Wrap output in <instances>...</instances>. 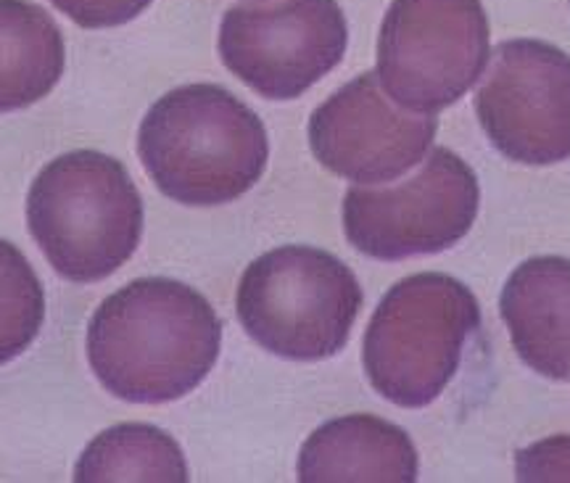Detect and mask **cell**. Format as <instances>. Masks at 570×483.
<instances>
[{
    "mask_svg": "<svg viewBox=\"0 0 570 483\" xmlns=\"http://www.w3.org/2000/svg\"><path fill=\"white\" fill-rule=\"evenodd\" d=\"M475 114L499 154L531 167L570 159V56L544 40H508L475 93Z\"/></svg>",
    "mask_w": 570,
    "mask_h": 483,
    "instance_id": "cell-9",
    "label": "cell"
},
{
    "mask_svg": "<svg viewBox=\"0 0 570 483\" xmlns=\"http://www.w3.org/2000/svg\"><path fill=\"white\" fill-rule=\"evenodd\" d=\"M479 177L468 161L449 148H433L402 186L346 190L344 233L365 257H428L460 244L479 217Z\"/></svg>",
    "mask_w": 570,
    "mask_h": 483,
    "instance_id": "cell-7",
    "label": "cell"
},
{
    "mask_svg": "<svg viewBox=\"0 0 570 483\" xmlns=\"http://www.w3.org/2000/svg\"><path fill=\"white\" fill-rule=\"evenodd\" d=\"M420 463L412 438L399 425L375 415H344L306 438L298 452V481L412 483Z\"/></svg>",
    "mask_w": 570,
    "mask_h": 483,
    "instance_id": "cell-12",
    "label": "cell"
},
{
    "mask_svg": "<svg viewBox=\"0 0 570 483\" xmlns=\"http://www.w3.org/2000/svg\"><path fill=\"white\" fill-rule=\"evenodd\" d=\"M51 3L85 30H106L138 19L154 0H51Z\"/></svg>",
    "mask_w": 570,
    "mask_h": 483,
    "instance_id": "cell-17",
    "label": "cell"
},
{
    "mask_svg": "<svg viewBox=\"0 0 570 483\" xmlns=\"http://www.w3.org/2000/svg\"><path fill=\"white\" fill-rule=\"evenodd\" d=\"M154 186L185 206L246 196L265 175L269 138L254 109L219 85H185L161 96L138 135Z\"/></svg>",
    "mask_w": 570,
    "mask_h": 483,
    "instance_id": "cell-2",
    "label": "cell"
},
{
    "mask_svg": "<svg viewBox=\"0 0 570 483\" xmlns=\"http://www.w3.org/2000/svg\"><path fill=\"white\" fill-rule=\"evenodd\" d=\"M439 122L399 106L375 72H365L320 103L309 117V146L333 175L391 183L425 159Z\"/></svg>",
    "mask_w": 570,
    "mask_h": 483,
    "instance_id": "cell-10",
    "label": "cell"
},
{
    "mask_svg": "<svg viewBox=\"0 0 570 483\" xmlns=\"http://www.w3.org/2000/svg\"><path fill=\"white\" fill-rule=\"evenodd\" d=\"M479 328L481 304L462 280L444 273L399 280L381 298L362 341L370 386L396 407H428L454 381Z\"/></svg>",
    "mask_w": 570,
    "mask_h": 483,
    "instance_id": "cell-4",
    "label": "cell"
},
{
    "mask_svg": "<svg viewBox=\"0 0 570 483\" xmlns=\"http://www.w3.org/2000/svg\"><path fill=\"white\" fill-rule=\"evenodd\" d=\"M518 481H570V436H550L525 446L515 457Z\"/></svg>",
    "mask_w": 570,
    "mask_h": 483,
    "instance_id": "cell-16",
    "label": "cell"
},
{
    "mask_svg": "<svg viewBox=\"0 0 570 483\" xmlns=\"http://www.w3.org/2000/svg\"><path fill=\"white\" fill-rule=\"evenodd\" d=\"M188 463L169 433L146 423H122L104 431L85 446L75 481H159L185 483Z\"/></svg>",
    "mask_w": 570,
    "mask_h": 483,
    "instance_id": "cell-14",
    "label": "cell"
},
{
    "mask_svg": "<svg viewBox=\"0 0 570 483\" xmlns=\"http://www.w3.org/2000/svg\"><path fill=\"white\" fill-rule=\"evenodd\" d=\"M362 302L356 275L331 252L281 246L246 267L235 309L262 349L291 362H320L348 344Z\"/></svg>",
    "mask_w": 570,
    "mask_h": 483,
    "instance_id": "cell-5",
    "label": "cell"
},
{
    "mask_svg": "<svg viewBox=\"0 0 570 483\" xmlns=\"http://www.w3.org/2000/svg\"><path fill=\"white\" fill-rule=\"evenodd\" d=\"M63 34L30 0H0V114L27 109L59 85Z\"/></svg>",
    "mask_w": 570,
    "mask_h": 483,
    "instance_id": "cell-13",
    "label": "cell"
},
{
    "mask_svg": "<svg viewBox=\"0 0 570 483\" xmlns=\"http://www.w3.org/2000/svg\"><path fill=\"white\" fill-rule=\"evenodd\" d=\"M142 198L119 159L101 151H71L48 161L27 196L35 244L61 278L101 283L140 244Z\"/></svg>",
    "mask_w": 570,
    "mask_h": 483,
    "instance_id": "cell-3",
    "label": "cell"
},
{
    "mask_svg": "<svg viewBox=\"0 0 570 483\" xmlns=\"http://www.w3.org/2000/svg\"><path fill=\"white\" fill-rule=\"evenodd\" d=\"M491 59L481 0H394L377 34V80L399 106L439 114L479 82Z\"/></svg>",
    "mask_w": 570,
    "mask_h": 483,
    "instance_id": "cell-6",
    "label": "cell"
},
{
    "mask_svg": "<svg viewBox=\"0 0 570 483\" xmlns=\"http://www.w3.org/2000/svg\"><path fill=\"white\" fill-rule=\"evenodd\" d=\"M46 319V294L30 259L0 238V365L32 346Z\"/></svg>",
    "mask_w": 570,
    "mask_h": 483,
    "instance_id": "cell-15",
    "label": "cell"
},
{
    "mask_svg": "<svg viewBox=\"0 0 570 483\" xmlns=\"http://www.w3.org/2000/svg\"><path fill=\"white\" fill-rule=\"evenodd\" d=\"M518 357L550 381H570V259L533 257L499 298Z\"/></svg>",
    "mask_w": 570,
    "mask_h": 483,
    "instance_id": "cell-11",
    "label": "cell"
},
{
    "mask_svg": "<svg viewBox=\"0 0 570 483\" xmlns=\"http://www.w3.org/2000/svg\"><path fill=\"white\" fill-rule=\"evenodd\" d=\"M346 17L336 0L240 3L219 24V59L269 101H291L338 67Z\"/></svg>",
    "mask_w": 570,
    "mask_h": 483,
    "instance_id": "cell-8",
    "label": "cell"
},
{
    "mask_svg": "<svg viewBox=\"0 0 570 483\" xmlns=\"http://www.w3.org/2000/svg\"><path fill=\"white\" fill-rule=\"evenodd\" d=\"M223 323L206 296L180 280L142 278L114 290L88 323L90 371L117 400H183L214 371Z\"/></svg>",
    "mask_w": 570,
    "mask_h": 483,
    "instance_id": "cell-1",
    "label": "cell"
}]
</instances>
